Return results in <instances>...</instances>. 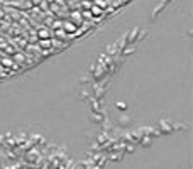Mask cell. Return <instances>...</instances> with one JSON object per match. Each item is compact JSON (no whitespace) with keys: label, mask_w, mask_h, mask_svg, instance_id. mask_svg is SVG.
<instances>
[{"label":"cell","mask_w":193,"mask_h":169,"mask_svg":"<svg viewBox=\"0 0 193 169\" xmlns=\"http://www.w3.org/2000/svg\"><path fill=\"white\" fill-rule=\"evenodd\" d=\"M61 29L66 32V34H70V36L71 34H76V32H78V27L75 26L71 20H63V22H61Z\"/></svg>","instance_id":"6da1fadb"},{"label":"cell","mask_w":193,"mask_h":169,"mask_svg":"<svg viewBox=\"0 0 193 169\" xmlns=\"http://www.w3.org/2000/svg\"><path fill=\"white\" fill-rule=\"evenodd\" d=\"M36 34H37V39H51V29H49V27H39V29H37V32H36Z\"/></svg>","instance_id":"7a4b0ae2"},{"label":"cell","mask_w":193,"mask_h":169,"mask_svg":"<svg viewBox=\"0 0 193 169\" xmlns=\"http://www.w3.org/2000/svg\"><path fill=\"white\" fill-rule=\"evenodd\" d=\"M71 22L75 24L76 27H80L83 24V19H81V12H73L71 14Z\"/></svg>","instance_id":"3957f363"},{"label":"cell","mask_w":193,"mask_h":169,"mask_svg":"<svg viewBox=\"0 0 193 169\" xmlns=\"http://www.w3.org/2000/svg\"><path fill=\"white\" fill-rule=\"evenodd\" d=\"M39 46H41L43 51H49V49L53 47V41L51 39H41L39 41Z\"/></svg>","instance_id":"277c9868"},{"label":"cell","mask_w":193,"mask_h":169,"mask_svg":"<svg viewBox=\"0 0 193 169\" xmlns=\"http://www.w3.org/2000/svg\"><path fill=\"white\" fill-rule=\"evenodd\" d=\"M51 34H54L56 37H60V39H63V41H65V39H68V36H66V32L63 31V29H54V31L51 32Z\"/></svg>","instance_id":"5b68a950"},{"label":"cell","mask_w":193,"mask_h":169,"mask_svg":"<svg viewBox=\"0 0 193 169\" xmlns=\"http://www.w3.org/2000/svg\"><path fill=\"white\" fill-rule=\"evenodd\" d=\"M90 14H91V15H95V17H98V15H102V14H103V10L100 9V7H96V5H93V3H91V7H90Z\"/></svg>","instance_id":"8992f818"},{"label":"cell","mask_w":193,"mask_h":169,"mask_svg":"<svg viewBox=\"0 0 193 169\" xmlns=\"http://www.w3.org/2000/svg\"><path fill=\"white\" fill-rule=\"evenodd\" d=\"M3 66H7V68H15V63L10 59V57H2V61H0Z\"/></svg>","instance_id":"52a82bcc"},{"label":"cell","mask_w":193,"mask_h":169,"mask_svg":"<svg viewBox=\"0 0 193 169\" xmlns=\"http://www.w3.org/2000/svg\"><path fill=\"white\" fill-rule=\"evenodd\" d=\"M12 56H14L15 63H24V61H26V57H24L22 52H15V54H12Z\"/></svg>","instance_id":"ba28073f"},{"label":"cell","mask_w":193,"mask_h":169,"mask_svg":"<svg viewBox=\"0 0 193 169\" xmlns=\"http://www.w3.org/2000/svg\"><path fill=\"white\" fill-rule=\"evenodd\" d=\"M93 5H96V7H100V9H107V0H95L93 2Z\"/></svg>","instance_id":"9c48e42d"},{"label":"cell","mask_w":193,"mask_h":169,"mask_svg":"<svg viewBox=\"0 0 193 169\" xmlns=\"http://www.w3.org/2000/svg\"><path fill=\"white\" fill-rule=\"evenodd\" d=\"M90 7H91L90 0H83L81 2V10H90Z\"/></svg>","instance_id":"30bf717a"},{"label":"cell","mask_w":193,"mask_h":169,"mask_svg":"<svg viewBox=\"0 0 193 169\" xmlns=\"http://www.w3.org/2000/svg\"><path fill=\"white\" fill-rule=\"evenodd\" d=\"M31 3H32V5H34V3H36V5H39V3H43V0H31Z\"/></svg>","instance_id":"8fae6325"}]
</instances>
